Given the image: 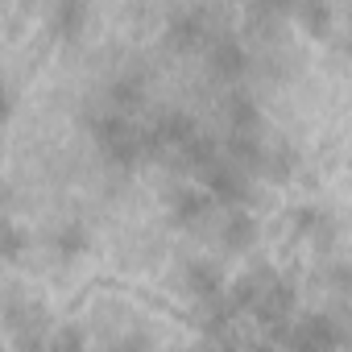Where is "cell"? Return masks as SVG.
Listing matches in <instances>:
<instances>
[{
    "mask_svg": "<svg viewBox=\"0 0 352 352\" xmlns=\"http://www.w3.org/2000/svg\"><path fill=\"white\" fill-rule=\"evenodd\" d=\"M195 133H199V124H195L191 112L170 108V112H162V116L145 129V153H179Z\"/></svg>",
    "mask_w": 352,
    "mask_h": 352,
    "instance_id": "cell-3",
    "label": "cell"
},
{
    "mask_svg": "<svg viewBox=\"0 0 352 352\" xmlns=\"http://www.w3.org/2000/svg\"><path fill=\"white\" fill-rule=\"evenodd\" d=\"M327 282H331L336 290H352V270H348V265H331V270H327Z\"/></svg>",
    "mask_w": 352,
    "mask_h": 352,
    "instance_id": "cell-17",
    "label": "cell"
},
{
    "mask_svg": "<svg viewBox=\"0 0 352 352\" xmlns=\"http://www.w3.org/2000/svg\"><path fill=\"white\" fill-rule=\"evenodd\" d=\"M91 133H96V141H100V149H104V157L112 166H133L145 153V129H137L129 120V112H120V108L96 116L91 120Z\"/></svg>",
    "mask_w": 352,
    "mask_h": 352,
    "instance_id": "cell-1",
    "label": "cell"
},
{
    "mask_svg": "<svg viewBox=\"0 0 352 352\" xmlns=\"http://www.w3.org/2000/svg\"><path fill=\"white\" fill-rule=\"evenodd\" d=\"M224 120H228V129L257 133V120H261V112H257L253 96H245L236 83H232V87H228V96H224Z\"/></svg>",
    "mask_w": 352,
    "mask_h": 352,
    "instance_id": "cell-10",
    "label": "cell"
},
{
    "mask_svg": "<svg viewBox=\"0 0 352 352\" xmlns=\"http://www.w3.org/2000/svg\"><path fill=\"white\" fill-rule=\"evenodd\" d=\"M83 21H87V0H54V9H50V30L58 34V38H79V30H83Z\"/></svg>",
    "mask_w": 352,
    "mask_h": 352,
    "instance_id": "cell-11",
    "label": "cell"
},
{
    "mask_svg": "<svg viewBox=\"0 0 352 352\" xmlns=\"http://www.w3.org/2000/svg\"><path fill=\"white\" fill-rule=\"evenodd\" d=\"M212 13L208 9H199V5H191V9H179L170 21H166V46L170 50H195V46H204L208 42V21Z\"/></svg>",
    "mask_w": 352,
    "mask_h": 352,
    "instance_id": "cell-6",
    "label": "cell"
},
{
    "mask_svg": "<svg viewBox=\"0 0 352 352\" xmlns=\"http://www.w3.org/2000/svg\"><path fill=\"white\" fill-rule=\"evenodd\" d=\"M212 208V191H199V187H174L170 191V216L174 224H199Z\"/></svg>",
    "mask_w": 352,
    "mask_h": 352,
    "instance_id": "cell-7",
    "label": "cell"
},
{
    "mask_svg": "<svg viewBox=\"0 0 352 352\" xmlns=\"http://www.w3.org/2000/svg\"><path fill=\"white\" fill-rule=\"evenodd\" d=\"M183 286H187V294H195L199 302H208V298L224 294V274H220L216 261H191L187 274H183Z\"/></svg>",
    "mask_w": 352,
    "mask_h": 352,
    "instance_id": "cell-8",
    "label": "cell"
},
{
    "mask_svg": "<svg viewBox=\"0 0 352 352\" xmlns=\"http://www.w3.org/2000/svg\"><path fill=\"white\" fill-rule=\"evenodd\" d=\"M79 344H83L79 331H58V336H54V348H79Z\"/></svg>",
    "mask_w": 352,
    "mask_h": 352,
    "instance_id": "cell-18",
    "label": "cell"
},
{
    "mask_svg": "<svg viewBox=\"0 0 352 352\" xmlns=\"http://www.w3.org/2000/svg\"><path fill=\"white\" fill-rule=\"evenodd\" d=\"M270 340L294 344V348H331V344H344L348 331L336 319H327V315H302V319H290L286 327H278Z\"/></svg>",
    "mask_w": 352,
    "mask_h": 352,
    "instance_id": "cell-2",
    "label": "cell"
},
{
    "mask_svg": "<svg viewBox=\"0 0 352 352\" xmlns=\"http://www.w3.org/2000/svg\"><path fill=\"white\" fill-rule=\"evenodd\" d=\"M298 0H253V13H270V17H278V13H286V9H294Z\"/></svg>",
    "mask_w": 352,
    "mask_h": 352,
    "instance_id": "cell-16",
    "label": "cell"
},
{
    "mask_svg": "<svg viewBox=\"0 0 352 352\" xmlns=\"http://www.w3.org/2000/svg\"><path fill=\"white\" fill-rule=\"evenodd\" d=\"M199 179H204V187L212 191V199H220V204H245V199H249V170L236 166L228 153H224L220 162H212Z\"/></svg>",
    "mask_w": 352,
    "mask_h": 352,
    "instance_id": "cell-4",
    "label": "cell"
},
{
    "mask_svg": "<svg viewBox=\"0 0 352 352\" xmlns=\"http://www.w3.org/2000/svg\"><path fill=\"white\" fill-rule=\"evenodd\" d=\"M50 245H54V253H63V257H79V253L87 249V228H83L79 220H67V224L50 236Z\"/></svg>",
    "mask_w": 352,
    "mask_h": 352,
    "instance_id": "cell-13",
    "label": "cell"
},
{
    "mask_svg": "<svg viewBox=\"0 0 352 352\" xmlns=\"http://www.w3.org/2000/svg\"><path fill=\"white\" fill-rule=\"evenodd\" d=\"M348 46H352V25H348Z\"/></svg>",
    "mask_w": 352,
    "mask_h": 352,
    "instance_id": "cell-19",
    "label": "cell"
},
{
    "mask_svg": "<svg viewBox=\"0 0 352 352\" xmlns=\"http://www.w3.org/2000/svg\"><path fill=\"white\" fill-rule=\"evenodd\" d=\"M298 21L311 30V34H327V25H331V5L327 0H298Z\"/></svg>",
    "mask_w": 352,
    "mask_h": 352,
    "instance_id": "cell-14",
    "label": "cell"
},
{
    "mask_svg": "<svg viewBox=\"0 0 352 352\" xmlns=\"http://www.w3.org/2000/svg\"><path fill=\"white\" fill-rule=\"evenodd\" d=\"M108 100L120 108V112H129V108H137L141 100H145V79L141 75H133V71H124V75H116L112 83H108Z\"/></svg>",
    "mask_w": 352,
    "mask_h": 352,
    "instance_id": "cell-12",
    "label": "cell"
},
{
    "mask_svg": "<svg viewBox=\"0 0 352 352\" xmlns=\"http://www.w3.org/2000/svg\"><path fill=\"white\" fill-rule=\"evenodd\" d=\"M220 241H224L232 253L253 249V241H257V220H253L245 208H232V212L224 216V224H220Z\"/></svg>",
    "mask_w": 352,
    "mask_h": 352,
    "instance_id": "cell-9",
    "label": "cell"
},
{
    "mask_svg": "<svg viewBox=\"0 0 352 352\" xmlns=\"http://www.w3.org/2000/svg\"><path fill=\"white\" fill-rule=\"evenodd\" d=\"M265 170L274 174V179H286V174L294 170V153H290V145H274V149L265 153Z\"/></svg>",
    "mask_w": 352,
    "mask_h": 352,
    "instance_id": "cell-15",
    "label": "cell"
},
{
    "mask_svg": "<svg viewBox=\"0 0 352 352\" xmlns=\"http://www.w3.org/2000/svg\"><path fill=\"white\" fill-rule=\"evenodd\" d=\"M208 71H212L220 83H228V87L241 83L245 71H249V54H245L241 38H232V34L212 38V42H208Z\"/></svg>",
    "mask_w": 352,
    "mask_h": 352,
    "instance_id": "cell-5",
    "label": "cell"
}]
</instances>
